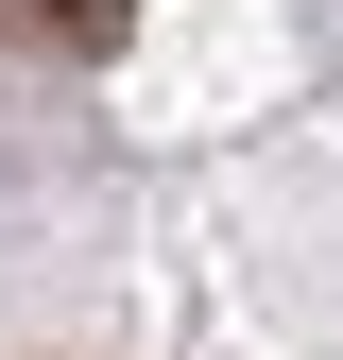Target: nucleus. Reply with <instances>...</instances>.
I'll return each instance as SVG.
<instances>
[{
  "label": "nucleus",
  "instance_id": "nucleus-1",
  "mask_svg": "<svg viewBox=\"0 0 343 360\" xmlns=\"http://www.w3.org/2000/svg\"><path fill=\"white\" fill-rule=\"evenodd\" d=\"M138 34V0H0V52H52V69H103Z\"/></svg>",
  "mask_w": 343,
  "mask_h": 360
}]
</instances>
